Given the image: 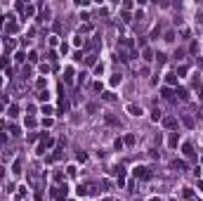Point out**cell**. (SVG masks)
<instances>
[{
    "label": "cell",
    "instance_id": "6da1fadb",
    "mask_svg": "<svg viewBox=\"0 0 203 201\" xmlns=\"http://www.w3.org/2000/svg\"><path fill=\"white\" fill-rule=\"evenodd\" d=\"M132 175L137 177V180H151V170L144 168V166H137V168L132 170Z\"/></svg>",
    "mask_w": 203,
    "mask_h": 201
},
{
    "label": "cell",
    "instance_id": "7a4b0ae2",
    "mask_svg": "<svg viewBox=\"0 0 203 201\" xmlns=\"http://www.w3.org/2000/svg\"><path fill=\"white\" fill-rule=\"evenodd\" d=\"M62 147H64V144H59V149H54V154H50L47 159H45V161H47V163H54V161L64 159V149H62Z\"/></svg>",
    "mask_w": 203,
    "mask_h": 201
},
{
    "label": "cell",
    "instance_id": "3957f363",
    "mask_svg": "<svg viewBox=\"0 0 203 201\" xmlns=\"http://www.w3.org/2000/svg\"><path fill=\"white\" fill-rule=\"evenodd\" d=\"M182 152H184L187 159H196V152H194V144H191V142H184V144H182Z\"/></svg>",
    "mask_w": 203,
    "mask_h": 201
},
{
    "label": "cell",
    "instance_id": "277c9868",
    "mask_svg": "<svg viewBox=\"0 0 203 201\" xmlns=\"http://www.w3.org/2000/svg\"><path fill=\"white\" fill-rule=\"evenodd\" d=\"M161 123H163V126H165L168 130L177 128V119H175V116H165V119H161Z\"/></svg>",
    "mask_w": 203,
    "mask_h": 201
},
{
    "label": "cell",
    "instance_id": "5b68a950",
    "mask_svg": "<svg viewBox=\"0 0 203 201\" xmlns=\"http://www.w3.org/2000/svg\"><path fill=\"white\" fill-rule=\"evenodd\" d=\"M17 31H19V24L14 21V17L9 14L7 17V33H17Z\"/></svg>",
    "mask_w": 203,
    "mask_h": 201
},
{
    "label": "cell",
    "instance_id": "8992f818",
    "mask_svg": "<svg viewBox=\"0 0 203 201\" xmlns=\"http://www.w3.org/2000/svg\"><path fill=\"white\" fill-rule=\"evenodd\" d=\"M125 111H128L130 116H142V107H137V104H128Z\"/></svg>",
    "mask_w": 203,
    "mask_h": 201
},
{
    "label": "cell",
    "instance_id": "52a82bcc",
    "mask_svg": "<svg viewBox=\"0 0 203 201\" xmlns=\"http://www.w3.org/2000/svg\"><path fill=\"white\" fill-rule=\"evenodd\" d=\"M154 57H156V52H154L151 47H144V50H142V59H144V62H151Z\"/></svg>",
    "mask_w": 203,
    "mask_h": 201
},
{
    "label": "cell",
    "instance_id": "ba28073f",
    "mask_svg": "<svg viewBox=\"0 0 203 201\" xmlns=\"http://www.w3.org/2000/svg\"><path fill=\"white\" fill-rule=\"evenodd\" d=\"M73 76H76V73H73V69H66V71H64V83H66V85H71V83H73Z\"/></svg>",
    "mask_w": 203,
    "mask_h": 201
},
{
    "label": "cell",
    "instance_id": "9c48e42d",
    "mask_svg": "<svg viewBox=\"0 0 203 201\" xmlns=\"http://www.w3.org/2000/svg\"><path fill=\"white\" fill-rule=\"evenodd\" d=\"M177 142H179V135L177 133H170L168 135V147H177Z\"/></svg>",
    "mask_w": 203,
    "mask_h": 201
},
{
    "label": "cell",
    "instance_id": "30bf717a",
    "mask_svg": "<svg viewBox=\"0 0 203 201\" xmlns=\"http://www.w3.org/2000/svg\"><path fill=\"white\" fill-rule=\"evenodd\" d=\"M92 194H97V185H85V196H92Z\"/></svg>",
    "mask_w": 203,
    "mask_h": 201
},
{
    "label": "cell",
    "instance_id": "8fae6325",
    "mask_svg": "<svg viewBox=\"0 0 203 201\" xmlns=\"http://www.w3.org/2000/svg\"><path fill=\"white\" fill-rule=\"evenodd\" d=\"M177 97H179L182 102H189V92H187L184 88H177Z\"/></svg>",
    "mask_w": 203,
    "mask_h": 201
},
{
    "label": "cell",
    "instance_id": "7c38bea8",
    "mask_svg": "<svg viewBox=\"0 0 203 201\" xmlns=\"http://www.w3.org/2000/svg\"><path fill=\"white\" fill-rule=\"evenodd\" d=\"M7 116H9V119L19 116V107H17V104H9V109H7Z\"/></svg>",
    "mask_w": 203,
    "mask_h": 201
},
{
    "label": "cell",
    "instance_id": "4fadbf2b",
    "mask_svg": "<svg viewBox=\"0 0 203 201\" xmlns=\"http://www.w3.org/2000/svg\"><path fill=\"white\" fill-rule=\"evenodd\" d=\"M21 14H24V17H33V14H35V5H26Z\"/></svg>",
    "mask_w": 203,
    "mask_h": 201
},
{
    "label": "cell",
    "instance_id": "5bb4252c",
    "mask_svg": "<svg viewBox=\"0 0 203 201\" xmlns=\"http://www.w3.org/2000/svg\"><path fill=\"white\" fill-rule=\"evenodd\" d=\"M172 168H175V170H187V163L179 161V159H175V161H172Z\"/></svg>",
    "mask_w": 203,
    "mask_h": 201
},
{
    "label": "cell",
    "instance_id": "9a60e30c",
    "mask_svg": "<svg viewBox=\"0 0 203 201\" xmlns=\"http://www.w3.org/2000/svg\"><path fill=\"white\" fill-rule=\"evenodd\" d=\"M165 83L168 85H177V73H165Z\"/></svg>",
    "mask_w": 203,
    "mask_h": 201
},
{
    "label": "cell",
    "instance_id": "2e32d148",
    "mask_svg": "<svg viewBox=\"0 0 203 201\" xmlns=\"http://www.w3.org/2000/svg\"><path fill=\"white\" fill-rule=\"evenodd\" d=\"M161 95H163L165 100H172V97H175V92H172V88H163V90H161Z\"/></svg>",
    "mask_w": 203,
    "mask_h": 201
},
{
    "label": "cell",
    "instance_id": "e0dca14e",
    "mask_svg": "<svg viewBox=\"0 0 203 201\" xmlns=\"http://www.w3.org/2000/svg\"><path fill=\"white\" fill-rule=\"evenodd\" d=\"M182 123H184L187 128H194L196 123H194V119H191V116H182Z\"/></svg>",
    "mask_w": 203,
    "mask_h": 201
},
{
    "label": "cell",
    "instance_id": "ac0fdd59",
    "mask_svg": "<svg viewBox=\"0 0 203 201\" xmlns=\"http://www.w3.org/2000/svg\"><path fill=\"white\" fill-rule=\"evenodd\" d=\"M38 100L47 104V100H50V95H47V90H38Z\"/></svg>",
    "mask_w": 203,
    "mask_h": 201
},
{
    "label": "cell",
    "instance_id": "d6986e66",
    "mask_svg": "<svg viewBox=\"0 0 203 201\" xmlns=\"http://www.w3.org/2000/svg\"><path fill=\"white\" fill-rule=\"evenodd\" d=\"M104 121L109 123V126H118V119H116V116H111V114H106V116H104Z\"/></svg>",
    "mask_w": 203,
    "mask_h": 201
},
{
    "label": "cell",
    "instance_id": "ffe728a7",
    "mask_svg": "<svg viewBox=\"0 0 203 201\" xmlns=\"http://www.w3.org/2000/svg\"><path fill=\"white\" fill-rule=\"evenodd\" d=\"M66 175H69V177H76V175H78V168H76V166H69V168H66Z\"/></svg>",
    "mask_w": 203,
    "mask_h": 201
},
{
    "label": "cell",
    "instance_id": "44dd1931",
    "mask_svg": "<svg viewBox=\"0 0 203 201\" xmlns=\"http://www.w3.org/2000/svg\"><path fill=\"white\" fill-rule=\"evenodd\" d=\"M7 133H9V135H14V137H17V135H21L19 126H9V128H7Z\"/></svg>",
    "mask_w": 203,
    "mask_h": 201
},
{
    "label": "cell",
    "instance_id": "7402d4cb",
    "mask_svg": "<svg viewBox=\"0 0 203 201\" xmlns=\"http://www.w3.org/2000/svg\"><path fill=\"white\" fill-rule=\"evenodd\" d=\"M12 173H14V175L21 173V161H14V163H12Z\"/></svg>",
    "mask_w": 203,
    "mask_h": 201
},
{
    "label": "cell",
    "instance_id": "603a6c76",
    "mask_svg": "<svg viewBox=\"0 0 203 201\" xmlns=\"http://www.w3.org/2000/svg\"><path fill=\"white\" fill-rule=\"evenodd\" d=\"M66 109H69V102L64 100V95H62V100H59V111H62V114H64V111H66Z\"/></svg>",
    "mask_w": 203,
    "mask_h": 201
},
{
    "label": "cell",
    "instance_id": "cb8c5ba5",
    "mask_svg": "<svg viewBox=\"0 0 203 201\" xmlns=\"http://www.w3.org/2000/svg\"><path fill=\"white\" fill-rule=\"evenodd\" d=\"M85 64H90V66L97 64V55H88V57H85Z\"/></svg>",
    "mask_w": 203,
    "mask_h": 201
},
{
    "label": "cell",
    "instance_id": "d4e9b609",
    "mask_svg": "<svg viewBox=\"0 0 203 201\" xmlns=\"http://www.w3.org/2000/svg\"><path fill=\"white\" fill-rule=\"evenodd\" d=\"M121 19H123L125 24H128V21H132V14H130V12H125V9H123V12H121Z\"/></svg>",
    "mask_w": 203,
    "mask_h": 201
},
{
    "label": "cell",
    "instance_id": "484cf974",
    "mask_svg": "<svg viewBox=\"0 0 203 201\" xmlns=\"http://www.w3.org/2000/svg\"><path fill=\"white\" fill-rule=\"evenodd\" d=\"M5 47H7V50H14V47H17V43H14L12 38H5Z\"/></svg>",
    "mask_w": 203,
    "mask_h": 201
},
{
    "label": "cell",
    "instance_id": "4316f807",
    "mask_svg": "<svg viewBox=\"0 0 203 201\" xmlns=\"http://www.w3.org/2000/svg\"><path fill=\"white\" fill-rule=\"evenodd\" d=\"M35 123H38V121H35L33 116H26V128H35Z\"/></svg>",
    "mask_w": 203,
    "mask_h": 201
},
{
    "label": "cell",
    "instance_id": "83f0119b",
    "mask_svg": "<svg viewBox=\"0 0 203 201\" xmlns=\"http://www.w3.org/2000/svg\"><path fill=\"white\" fill-rule=\"evenodd\" d=\"M28 62H31V64H35V62H38V52H33V50H31V52H28Z\"/></svg>",
    "mask_w": 203,
    "mask_h": 201
},
{
    "label": "cell",
    "instance_id": "f1b7e54d",
    "mask_svg": "<svg viewBox=\"0 0 203 201\" xmlns=\"http://www.w3.org/2000/svg\"><path fill=\"white\" fill-rule=\"evenodd\" d=\"M154 59H158V64H165V62H168V57L163 55V52H158V55L154 57Z\"/></svg>",
    "mask_w": 203,
    "mask_h": 201
},
{
    "label": "cell",
    "instance_id": "f546056e",
    "mask_svg": "<svg viewBox=\"0 0 203 201\" xmlns=\"http://www.w3.org/2000/svg\"><path fill=\"white\" fill-rule=\"evenodd\" d=\"M187 71H189V66H187V64H182L179 69H177V78H179V76H184Z\"/></svg>",
    "mask_w": 203,
    "mask_h": 201
},
{
    "label": "cell",
    "instance_id": "4dcf8cb0",
    "mask_svg": "<svg viewBox=\"0 0 203 201\" xmlns=\"http://www.w3.org/2000/svg\"><path fill=\"white\" fill-rule=\"evenodd\" d=\"M123 144H135V135H125L123 137Z\"/></svg>",
    "mask_w": 203,
    "mask_h": 201
},
{
    "label": "cell",
    "instance_id": "1f68e13d",
    "mask_svg": "<svg viewBox=\"0 0 203 201\" xmlns=\"http://www.w3.org/2000/svg\"><path fill=\"white\" fill-rule=\"evenodd\" d=\"M43 144H45V149H50V147L54 144V140H52V137H45V140H43Z\"/></svg>",
    "mask_w": 203,
    "mask_h": 201
},
{
    "label": "cell",
    "instance_id": "d6a6232c",
    "mask_svg": "<svg viewBox=\"0 0 203 201\" xmlns=\"http://www.w3.org/2000/svg\"><path fill=\"white\" fill-rule=\"evenodd\" d=\"M0 69H9V59H5V57H0Z\"/></svg>",
    "mask_w": 203,
    "mask_h": 201
},
{
    "label": "cell",
    "instance_id": "836d02e7",
    "mask_svg": "<svg viewBox=\"0 0 203 201\" xmlns=\"http://www.w3.org/2000/svg\"><path fill=\"white\" fill-rule=\"evenodd\" d=\"M95 73L102 76V73H104V64H95Z\"/></svg>",
    "mask_w": 203,
    "mask_h": 201
},
{
    "label": "cell",
    "instance_id": "e575fe53",
    "mask_svg": "<svg viewBox=\"0 0 203 201\" xmlns=\"http://www.w3.org/2000/svg\"><path fill=\"white\" fill-rule=\"evenodd\" d=\"M7 109V97H0V111Z\"/></svg>",
    "mask_w": 203,
    "mask_h": 201
},
{
    "label": "cell",
    "instance_id": "d590c367",
    "mask_svg": "<svg viewBox=\"0 0 203 201\" xmlns=\"http://www.w3.org/2000/svg\"><path fill=\"white\" fill-rule=\"evenodd\" d=\"M24 196H26V187H19V194H17V199L21 201V199H24Z\"/></svg>",
    "mask_w": 203,
    "mask_h": 201
},
{
    "label": "cell",
    "instance_id": "8d00e7d4",
    "mask_svg": "<svg viewBox=\"0 0 203 201\" xmlns=\"http://www.w3.org/2000/svg\"><path fill=\"white\" fill-rule=\"evenodd\" d=\"M62 180H64V173H62V170H57V173H54V182H62Z\"/></svg>",
    "mask_w": 203,
    "mask_h": 201
},
{
    "label": "cell",
    "instance_id": "74e56055",
    "mask_svg": "<svg viewBox=\"0 0 203 201\" xmlns=\"http://www.w3.org/2000/svg\"><path fill=\"white\" fill-rule=\"evenodd\" d=\"M35 88H38V90H43V88H45V78H38V81H35Z\"/></svg>",
    "mask_w": 203,
    "mask_h": 201
},
{
    "label": "cell",
    "instance_id": "f35d334b",
    "mask_svg": "<svg viewBox=\"0 0 203 201\" xmlns=\"http://www.w3.org/2000/svg\"><path fill=\"white\" fill-rule=\"evenodd\" d=\"M104 100H106V102H114L116 95H114V92H104Z\"/></svg>",
    "mask_w": 203,
    "mask_h": 201
},
{
    "label": "cell",
    "instance_id": "ab89813d",
    "mask_svg": "<svg viewBox=\"0 0 203 201\" xmlns=\"http://www.w3.org/2000/svg\"><path fill=\"white\" fill-rule=\"evenodd\" d=\"M90 31H92V26H90V24H83V26H80V33H90Z\"/></svg>",
    "mask_w": 203,
    "mask_h": 201
},
{
    "label": "cell",
    "instance_id": "60d3db41",
    "mask_svg": "<svg viewBox=\"0 0 203 201\" xmlns=\"http://www.w3.org/2000/svg\"><path fill=\"white\" fill-rule=\"evenodd\" d=\"M163 40H168V43H172V40H175V33H172V31H168V33H165V38H163Z\"/></svg>",
    "mask_w": 203,
    "mask_h": 201
},
{
    "label": "cell",
    "instance_id": "b9f144b4",
    "mask_svg": "<svg viewBox=\"0 0 203 201\" xmlns=\"http://www.w3.org/2000/svg\"><path fill=\"white\" fill-rule=\"evenodd\" d=\"M21 76H24V78H28V76H31V66H24V69H21Z\"/></svg>",
    "mask_w": 203,
    "mask_h": 201
},
{
    "label": "cell",
    "instance_id": "7bdbcfd3",
    "mask_svg": "<svg viewBox=\"0 0 203 201\" xmlns=\"http://www.w3.org/2000/svg\"><path fill=\"white\" fill-rule=\"evenodd\" d=\"M151 119H154V121H161V111L154 109V111H151Z\"/></svg>",
    "mask_w": 203,
    "mask_h": 201
},
{
    "label": "cell",
    "instance_id": "ee69618b",
    "mask_svg": "<svg viewBox=\"0 0 203 201\" xmlns=\"http://www.w3.org/2000/svg\"><path fill=\"white\" fill-rule=\"evenodd\" d=\"M92 90H95V92H102V83L95 81V83H92Z\"/></svg>",
    "mask_w": 203,
    "mask_h": 201
},
{
    "label": "cell",
    "instance_id": "f6af8a7d",
    "mask_svg": "<svg viewBox=\"0 0 203 201\" xmlns=\"http://www.w3.org/2000/svg\"><path fill=\"white\" fill-rule=\"evenodd\" d=\"M123 9H125V12H130V9H132V2H130V0H125V2H123Z\"/></svg>",
    "mask_w": 203,
    "mask_h": 201
},
{
    "label": "cell",
    "instance_id": "bcb514c9",
    "mask_svg": "<svg viewBox=\"0 0 203 201\" xmlns=\"http://www.w3.org/2000/svg\"><path fill=\"white\" fill-rule=\"evenodd\" d=\"M73 45H76V47H80V45H83V38H80V36H76V38H73Z\"/></svg>",
    "mask_w": 203,
    "mask_h": 201
},
{
    "label": "cell",
    "instance_id": "7dc6e473",
    "mask_svg": "<svg viewBox=\"0 0 203 201\" xmlns=\"http://www.w3.org/2000/svg\"><path fill=\"white\" fill-rule=\"evenodd\" d=\"M59 52H62V55H66V52H69V45H66V43H62V45H59Z\"/></svg>",
    "mask_w": 203,
    "mask_h": 201
},
{
    "label": "cell",
    "instance_id": "c3c4849f",
    "mask_svg": "<svg viewBox=\"0 0 203 201\" xmlns=\"http://www.w3.org/2000/svg\"><path fill=\"white\" fill-rule=\"evenodd\" d=\"M14 59H17V62H24V59H26V55H24V52H17V55H14Z\"/></svg>",
    "mask_w": 203,
    "mask_h": 201
},
{
    "label": "cell",
    "instance_id": "681fc988",
    "mask_svg": "<svg viewBox=\"0 0 203 201\" xmlns=\"http://www.w3.org/2000/svg\"><path fill=\"white\" fill-rule=\"evenodd\" d=\"M109 83H111V85H118V83H121V76H111V81H109Z\"/></svg>",
    "mask_w": 203,
    "mask_h": 201
},
{
    "label": "cell",
    "instance_id": "f907efd6",
    "mask_svg": "<svg viewBox=\"0 0 203 201\" xmlns=\"http://www.w3.org/2000/svg\"><path fill=\"white\" fill-rule=\"evenodd\" d=\"M5 142H7V133H0V147L5 144Z\"/></svg>",
    "mask_w": 203,
    "mask_h": 201
},
{
    "label": "cell",
    "instance_id": "816d5d0a",
    "mask_svg": "<svg viewBox=\"0 0 203 201\" xmlns=\"http://www.w3.org/2000/svg\"><path fill=\"white\" fill-rule=\"evenodd\" d=\"M76 192H78V196H85V185H80V187L76 189Z\"/></svg>",
    "mask_w": 203,
    "mask_h": 201
},
{
    "label": "cell",
    "instance_id": "f5cc1de1",
    "mask_svg": "<svg viewBox=\"0 0 203 201\" xmlns=\"http://www.w3.org/2000/svg\"><path fill=\"white\" fill-rule=\"evenodd\" d=\"M43 114H52V107L50 104H43Z\"/></svg>",
    "mask_w": 203,
    "mask_h": 201
},
{
    "label": "cell",
    "instance_id": "db71d44e",
    "mask_svg": "<svg viewBox=\"0 0 203 201\" xmlns=\"http://www.w3.org/2000/svg\"><path fill=\"white\" fill-rule=\"evenodd\" d=\"M52 126V119H43V128H50Z\"/></svg>",
    "mask_w": 203,
    "mask_h": 201
},
{
    "label": "cell",
    "instance_id": "11a10c76",
    "mask_svg": "<svg viewBox=\"0 0 203 201\" xmlns=\"http://www.w3.org/2000/svg\"><path fill=\"white\" fill-rule=\"evenodd\" d=\"M99 187H104V189H111V182H109V180H102V185H99Z\"/></svg>",
    "mask_w": 203,
    "mask_h": 201
},
{
    "label": "cell",
    "instance_id": "9f6ffc18",
    "mask_svg": "<svg viewBox=\"0 0 203 201\" xmlns=\"http://www.w3.org/2000/svg\"><path fill=\"white\" fill-rule=\"evenodd\" d=\"M83 57H85V55H83V52H80V50H78V52H76V57H73V59H76V62H83Z\"/></svg>",
    "mask_w": 203,
    "mask_h": 201
},
{
    "label": "cell",
    "instance_id": "6f0895ef",
    "mask_svg": "<svg viewBox=\"0 0 203 201\" xmlns=\"http://www.w3.org/2000/svg\"><path fill=\"white\" fill-rule=\"evenodd\" d=\"M40 71H43V73H50V64H40Z\"/></svg>",
    "mask_w": 203,
    "mask_h": 201
},
{
    "label": "cell",
    "instance_id": "680465c9",
    "mask_svg": "<svg viewBox=\"0 0 203 201\" xmlns=\"http://www.w3.org/2000/svg\"><path fill=\"white\" fill-rule=\"evenodd\" d=\"M5 26V17H2V14H0V28Z\"/></svg>",
    "mask_w": 203,
    "mask_h": 201
},
{
    "label": "cell",
    "instance_id": "91938a15",
    "mask_svg": "<svg viewBox=\"0 0 203 201\" xmlns=\"http://www.w3.org/2000/svg\"><path fill=\"white\" fill-rule=\"evenodd\" d=\"M57 201H66V196H64V194H59V196H57Z\"/></svg>",
    "mask_w": 203,
    "mask_h": 201
},
{
    "label": "cell",
    "instance_id": "94428289",
    "mask_svg": "<svg viewBox=\"0 0 203 201\" xmlns=\"http://www.w3.org/2000/svg\"><path fill=\"white\" fill-rule=\"evenodd\" d=\"M151 201H163V199H161V196H154V199H151Z\"/></svg>",
    "mask_w": 203,
    "mask_h": 201
},
{
    "label": "cell",
    "instance_id": "6125c7cd",
    "mask_svg": "<svg viewBox=\"0 0 203 201\" xmlns=\"http://www.w3.org/2000/svg\"><path fill=\"white\" fill-rule=\"evenodd\" d=\"M0 85H2V78H0Z\"/></svg>",
    "mask_w": 203,
    "mask_h": 201
},
{
    "label": "cell",
    "instance_id": "be15d7a7",
    "mask_svg": "<svg viewBox=\"0 0 203 201\" xmlns=\"http://www.w3.org/2000/svg\"><path fill=\"white\" fill-rule=\"evenodd\" d=\"M201 97H203V92H201Z\"/></svg>",
    "mask_w": 203,
    "mask_h": 201
},
{
    "label": "cell",
    "instance_id": "e7e4bbea",
    "mask_svg": "<svg viewBox=\"0 0 203 201\" xmlns=\"http://www.w3.org/2000/svg\"><path fill=\"white\" fill-rule=\"evenodd\" d=\"M137 201H142V199H137Z\"/></svg>",
    "mask_w": 203,
    "mask_h": 201
}]
</instances>
